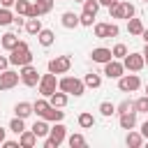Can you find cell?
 Wrapping results in <instances>:
<instances>
[{"label": "cell", "mask_w": 148, "mask_h": 148, "mask_svg": "<svg viewBox=\"0 0 148 148\" xmlns=\"http://www.w3.org/2000/svg\"><path fill=\"white\" fill-rule=\"evenodd\" d=\"M9 62L14 67H23V65H30L32 62V53H30V49H28V44L23 39H18V44L9 51Z\"/></svg>", "instance_id": "1"}, {"label": "cell", "mask_w": 148, "mask_h": 148, "mask_svg": "<svg viewBox=\"0 0 148 148\" xmlns=\"http://www.w3.org/2000/svg\"><path fill=\"white\" fill-rule=\"evenodd\" d=\"M58 90H62L67 95H74V97H81L86 92V83L81 79H76V76H62L58 81Z\"/></svg>", "instance_id": "2"}, {"label": "cell", "mask_w": 148, "mask_h": 148, "mask_svg": "<svg viewBox=\"0 0 148 148\" xmlns=\"http://www.w3.org/2000/svg\"><path fill=\"white\" fill-rule=\"evenodd\" d=\"M37 88H39V95H42V97H51V95L58 90V79H56V74H53V72L42 74V79H39Z\"/></svg>", "instance_id": "3"}, {"label": "cell", "mask_w": 148, "mask_h": 148, "mask_svg": "<svg viewBox=\"0 0 148 148\" xmlns=\"http://www.w3.org/2000/svg\"><path fill=\"white\" fill-rule=\"evenodd\" d=\"M18 72H21V81L28 86V88H35L37 83H39V72H37V67H32V62L30 65H23V67H18Z\"/></svg>", "instance_id": "4"}, {"label": "cell", "mask_w": 148, "mask_h": 148, "mask_svg": "<svg viewBox=\"0 0 148 148\" xmlns=\"http://www.w3.org/2000/svg\"><path fill=\"white\" fill-rule=\"evenodd\" d=\"M69 67H72L69 56H56L49 60V72H53V74H67Z\"/></svg>", "instance_id": "5"}, {"label": "cell", "mask_w": 148, "mask_h": 148, "mask_svg": "<svg viewBox=\"0 0 148 148\" xmlns=\"http://www.w3.org/2000/svg\"><path fill=\"white\" fill-rule=\"evenodd\" d=\"M118 88H120L123 92H134V90H139V88H141L139 74H123V76L118 79Z\"/></svg>", "instance_id": "6"}, {"label": "cell", "mask_w": 148, "mask_h": 148, "mask_svg": "<svg viewBox=\"0 0 148 148\" xmlns=\"http://www.w3.org/2000/svg\"><path fill=\"white\" fill-rule=\"evenodd\" d=\"M18 79H21V72L2 69L0 72V90H12L14 86H18Z\"/></svg>", "instance_id": "7"}, {"label": "cell", "mask_w": 148, "mask_h": 148, "mask_svg": "<svg viewBox=\"0 0 148 148\" xmlns=\"http://www.w3.org/2000/svg\"><path fill=\"white\" fill-rule=\"evenodd\" d=\"M123 65H125V69H130V72H141V69L146 67L143 53H127V56L123 58Z\"/></svg>", "instance_id": "8"}, {"label": "cell", "mask_w": 148, "mask_h": 148, "mask_svg": "<svg viewBox=\"0 0 148 148\" xmlns=\"http://www.w3.org/2000/svg\"><path fill=\"white\" fill-rule=\"evenodd\" d=\"M104 74L109 79H120L125 74V65L118 60V58H111L109 62H104Z\"/></svg>", "instance_id": "9"}, {"label": "cell", "mask_w": 148, "mask_h": 148, "mask_svg": "<svg viewBox=\"0 0 148 148\" xmlns=\"http://www.w3.org/2000/svg\"><path fill=\"white\" fill-rule=\"evenodd\" d=\"M65 136H67V127H65V125L58 120V123L51 127V132H49V139H51L56 146H60V143L65 141Z\"/></svg>", "instance_id": "10"}, {"label": "cell", "mask_w": 148, "mask_h": 148, "mask_svg": "<svg viewBox=\"0 0 148 148\" xmlns=\"http://www.w3.org/2000/svg\"><path fill=\"white\" fill-rule=\"evenodd\" d=\"M90 58H92V62H99V65H104V62H109V60L113 58V53H111V49L97 46V49H92V51H90Z\"/></svg>", "instance_id": "11"}, {"label": "cell", "mask_w": 148, "mask_h": 148, "mask_svg": "<svg viewBox=\"0 0 148 148\" xmlns=\"http://www.w3.org/2000/svg\"><path fill=\"white\" fill-rule=\"evenodd\" d=\"M60 23H62V28L72 30V28L81 25V18H79V14H74V12H65V14H62V18H60Z\"/></svg>", "instance_id": "12"}, {"label": "cell", "mask_w": 148, "mask_h": 148, "mask_svg": "<svg viewBox=\"0 0 148 148\" xmlns=\"http://www.w3.org/2000/svg\"><path fill=\"white\" fill-rule=\"evenodd\" d=\"M18 143H21L23 148H32V146L37 143V134H35L32 130H23V132L18 134Z\"/></svg>", "instance_id": "13"}, {"label": "cell", "mask_w": 148, "mask_h": 148, "mask_svg": "<svg viewBox=\"0 0 148 148\" xmlns=\"http://www.w3.org/2000/svg\"><path fill=\"white\" fill-rule=\"evenodd\" d=\"M46 123H58V120H62L65 118V111H60L58 106H49L46 111H44V116H42Z\"/></svg>", "instance_id": "14"}, {"label": "cell", "mask_w": 148, "mask_h": 148, "mask_svg": "<svg viewBox=\"0 0 148 148\" xmlns=\"http://www.w3.org/2000/svg\"><path fill=\"white\" fill-rule=\"evenodd\" d=\"M143 141H146V139H143V134H141V132H132V130H130V132H127V136H125V143H127L130 148H141V146H143Z\"/></svg>", "instance_id": "15"}, {"label": "cell", "mask_w": 148, "mask_h": 148, "mask_svg": "<svg viewBox=\"0 0 148 148\" xmlns=\"http://www.w3.org/2000/svg\"><path fill=\"white\" fill-rule=\"evenodd\" d=\"M136 125V111H130V113H120V127L123 130H134Z\"/></svg>", "instance_id": "16"}, {"label": "cell", "mask_w": 148, "mask_h": 148, "mask_svg": "<svg viewBox=\"0 0 148 148\" xmlns=\"http://www.w3.org/2000/svg\"><path fill=\"white\" fill-rule=\"evenodd\" d=\"M37 42H39L42 46H51V44L56 42V35H53V30H49V28H42V30H39V35H37Z\"/></svg>", "instance_id": "17"}, {"label": "cell", "mask_w": 148, "mask_h": 148, "mask_svg": "<svg viewBox=\"0 0 148 148\" xmlns=\"http://www.w3.org/2000/svg\"><path fill=\"white\" fill-rule=\"evenodd\" d=\"M16 44H18V37H16L14 32H5V35H2V39H0V46H2L5 51H12Z\"/></svg>", "instance_id": "18"}, {"label": "cell", "mask_w": 148, "mask_h": 148, "mask_svg": "<svg viewBox=\"0 0 148 148\" xmlns=\"http://www.w3.org/2000/svg\"><path fill=\"white\" fill-rule=\"evenodd\" d=\"M14 113H16L18 118H28L30 113H35V109H32L30 102H18V104L14 106Z\"/></svg>", "instance_id": "19"}, {"label": "cell", "mask_w": 148, "mask_h": 148, "mask_svg": "<svg viewBox=\"0 0 148 148\" xmlns=\"http://www.w3.org/2000/svg\"><path fill=\"white\" fill-rule=\"evenodd\" d=\"M25 30H28V35H39V30H42V18L39 16H35V18H28L25 21Z\"/></svg>", "instance_id": "20"}, {"label": "cell", "mask_w": 148, "mask_h": 148, "mask_svg": "<svg viewBox=\"0 0 148 148\" xmlns=\"http://www.w3.org/2000/svg\"><path fill=\"white\" fill-rule=\"evenodd\" d=\"M49 102H51V106H58V109H62V106L67 104V92H62V90H56V92L49 97Z\"/></svg>", "instance_id": "21"}, {"label": "cell", "mask_w": 148, "mask_h": 148, "mask_svg": "<svg viewBox=\"0 0 148 148\" xmlns=\"http://www.w3.org/2000/svg\"><path fill=\"white\" fill-rule=\"evenodd\" d=\"M30 130L37 134V139H42V136H49V132H51V127L46 125V120H44V118H42V120H37V123H35Z\"/></svg>", "instance_id": "22"}, {"label": "cell", "mask_w": 148, "mask_h": 148, "mask_svg": "<svg viewBox=\"0 0 148 148\" xmlns=\"http://www.w3.org/2000/svg\"><path fill=\"white\" fill-rule=\"evenodd\" d=\"M127 32L130 35H141L143 32V23H141V18H127Z\"/></svg>", "instance_id": "23"}, {"label": "cell", "mask_w": 148, "mask_h": 148, "mask_svg": "<svg viewBox=\"0 0 148 148\" xmlns=\"http://www.w3.org/2000/svg\"><path fill=\"white\" fill-rule=\"evenodd\" d=\"M14 9H16V14H21V16H30L32 2H28V0H16V2H14Z\"/></svg>", "instance_id": "24"}, {"label": "cell", "mask_w": 148, "mask_h": 148, "mask_svg": "<svg viewBox=\"0 0 148 148\" xmlns=\"http://www.w3.org/2000/svg\"><path fill=\"white\" fill-rule=\"evenodd\" d=\"M35 9H37L39 16L42 14H49L53 9V0H35Z\"/></svg>", "instance_id": "25"}, {"label": "cell", "mask_w": 148, "mask_h": 148, "mask_svg": "<svg viewBox=\"0 0 148 148\" xmlns=\"http://www.w3.org/2000/svg\"><path fill=\"white\" fill-rule=\"evenodd\" d=\"M83 83H86L88 88H99V86H102V76H99V74H95V72H90V74H86Z\"/></svg>", "instance_id": "26"}, {"label": "cell", "mask_w": 148, "mask_h": 148, "mask_svg": "<svg viewBox=\"0 0 148 148\" xmlns=\"http://www.w3.org/2000/svg\"><path fill=\"white\" fill-rule=\"evenodd\" d=\"M92 125H95V118H92V113L83 111V113L79 116V127H83V130H90Z\"/></svg>", "instance_id": "27"}, {"label": "cell", "mask_w": 148, "mask_h": 148, "mask_svg": "<svg viewBox=\"0 0 148 148\" xmlns=\"http://www.w3.org/2000/svg\"><path fill=\"white\" fill-rule=\"evenodd\" d=\"M25 118H18V116H14L12 118V123H9V130L14 132V134H21L23 130H25V123H23Z\"/></svg>", "instance_id": "28"}, {"label": "cell", "mask_w": 148, "mask_h": 148, "mask_svg": "<svg viewBox=\"0 0 148 148\" xmlns=\"http://www.w3.org/2000/svg\"><path fill=\"white\" fill-rule=\"evenodd\" d=\"M95 37L97 39H109V23H95Z\"/></svg>", "instance_id": "29"}, {"label": "cell", "mask_w": 148, "mask_h": 148, "mask_svg": "<svg viewBox=\"0 0 148 148\" xmlns=\"http://www.w3.org/2000/svg\"><path fill=\"white\" fill-rule=\"evenodd\" d=\"M49 106H51V102H49V99H44V97H42V99H37V102L32 104V109H35V113H37L39 118L44 116V111H46Z\"/></svg>", "instance_id": "30"}, {"label": "cell", "mask_w": 148, "mask_h": 148, "mask_svg": "<svg viewBox=\"0 0 148 148\" xmlns=\"http://www.w3.org/2000/svg\"><path fill=\"white\" fill-rule=\"evenodd\" d=\"M14 23V14L9 12V7H0V25H9Z\"/></svg>", "instance_id": "31"}, {"label": "cell", "mask_w": 148, "mask_h": 148, "mask_svg": "<svg viewBox=\"0 0 148 148\" xmlns=\"http://www.w3.org/2000/svg\"><path fill=\"white\" fill-rule=\"evenodd\" d=\"M130 111H136V106H134L132 99H125V102H120L116 106V113H130Z\"/></svg>", "instance_id": "32"}, {"label": "cell", "mask_w": 148, "mask_h": 148, "mask_svg": "<svg viewBox=\"0 0 148 148\" xmlns=\"http://www.w3.org/2000/svg\"><path fill=\"white\" fill-rule=\"evenodd\" d=\"M99 113H102L104 118L113 116V113H116V104H113V102H102V104H99Z\"/></svg>", "instance_id": "33"}, {"label": "cell", "mask_w": 148, "mask_h": 148, "mask_svg": "<svg viewBox=\"0 0 148 148\" xmlns=\"http://www.w3.org/2000/svg\"><path fill=\"white\" fill-rule=\"evenodd\" d=\"M99 0H83V12H90V14H97L99 12Z\"/></svg>", "instance_id": "34"}, {"label": "cell", "mask_w": 148, "mask_h": 148, "mask_svg": "<svg viewBox=\"0 0 148 148\" xmlns=\"http://www.w3.org/2000/svg\"><path fill=\"white\" fill-rule=\"evenodd\" d=\"M67 143H69L72 148H81V146H86V139H83V134H72V136L67 139Z\"/></svg>", "instance_id": "35"}, {"label": "cell", "mask_w": 148, "mask_h": 148, "mask_svg": "<svg viewBox=\"0 0 148 148\" xmlns=\"http://www.w3.org/2000/svg\"><path fill=\"white\" fill-rule=\"evenodd\" d=\"M134 106H136V113H148V95L139 97V99L134 102Z\"/></svg>", "instance_id": "36"}, {"label": "cell", "mask_w": 148, "mask_h": 148, "mask_svg": "<svg viewBox=\"0 0 148 148\" xmlns=\"http://www.w3.org/2000/svg\"><path fill=\"white\" fill-rule=\"evenodd\" d=\"M109 14H111V18H123V5H120V0L109 7Z\"/></svg>", "instance_id": "37"}, {"label": "cell", "mask_w": 148, "mask_h": 148, "mask_svg": "<svg viewBox=\"0 0 148 148\" xmlns=\"http://www.w3.org/2000/svg\"><path fill=\"white\" fill-rule=\"evenodd\" d=\"M111 53H113V58H118V60H123V58L127 56V46H125V44H116V46L111 49Z\"/></svg>", "instance_id": "38"}, {"label": "cell", "mask_w": 148, "mask_h": 148, "mask_svg": "<svg viewBox=\"0 0 148 148\" xmlns=\"http://www.w3.org/2000/svg\"><path fill=\"white\" fill-rule=\"evenodd\" d=\"M120 5H123V18H132L134 12H136L134 5H132V2H120Z\"/></svg>", "instance_id": "39"}, {"label": "cell", "mask_w": 148, "mask_h": 148, "mask_svg": "<svg viewBox=\"0 0 148 148\" xmlns=\"http://www.w3.org/2000/svg\"><path fill=\"white\" fill-rule=\"evenodd\" d=\"M79 18H81V25H86V28H90L95 23V14H90V12H83Z\"/></svg>", "instance_id": "40"}, {"label": "cell", "mask_w": 148, "mask_h": 148, "mask_svg": "<svg viewBox=\"0 0 148 148\" xmlns=\"http://www.w3.org/2000/svg\"><path fill=\"white\" fill-rule=\"evenodd\" d=\"M14 25H16V28H25V21H23L21 14H14Z\"/></svg>", "instance_id": "41"}, {"label": "cell", "mask_w": 148, "mask_h": 148, "mask_svg": "<svg viewBox=\"0 0 148 148\" xmlns=\"http://www.w3.org/2000/svg\"><path fill=\"white\" fill-rule=\"evenodd\" d=\"M9 65H12V62H9V58H5V56H0V72H2V69H7Z\"/></svg>", "instance_id": "42"}, {"label": "cell", "mask_w": 148, "mask_h": 148, "mask_svg": "<svg viewBox=\"0 0 148 148\" xmlns=\"http://www.w3.org/2000/svg\"><path fill=\"white\" fill-rule=\"evenodd\" d=\"M0 146H5V148H18L21 143H18V141H2Z\"/></svg>", "instance_id": "43"}, {"label": "cell", "mask_w": 148, "mask_h": 148, "mask_svg": "<svg viewBox=\"0 0 148 148\" xmlns=\"http://www.w3.org/2000/svg\"><path fill=\"white\" fill-rule=\"evenodd\" d=\"M16 0H0V7H14Z\"/></svg>", "instance_id": "44"}, {"label": "cell", "mask_w": 148, "mask_h": 148, "mask_svg": "<svg viewBox=\"0 0 148 148\" xmlns=\"http://www.w3.org/2000/svg\"><path fill=\"white\" fill-rule=\"evenodd\" d=\"M141 134H143V139H148V120L141 125Z\"/></svg>", "instance_id": "45"}, {"label": "cell", "mask_w": 148, "mask_h": 148, "mask_svg": "<svg viewBox=\"0 0 148 148\" xmlns=\"http://www.w3.org/2000/svg\"><path fill=\"white\" fill-rule=\"evenodd\" d=\"M113 2H118V0H99V5H102V7H111Z\"/></svg>", "instance_id": "46"}, {"label": "cell", "mask_w": 148, "mask_h": 148, "mask_svg": "<svg viewBox=\"0 0 148 148\" xmlns=\"http://www.w3.org/2000/svg\"><path fill=\"white\" fill-rule=\"evenodd\" d=\"M141 37H143V42L148 44V28H143V32H141Z\"/></svg>", "instance_id": "47"}, {"label": "cell", "mask_w": 148, "mask_h": 148, "mask_svg": "<svg viewBox=\"0 0 148 148\" xmlns=\"http://www.w3.org/2000/svg\"><path fill=\"white\" fill-rule=\"evenodd\" d=\"M5 132H7V130H2V127H0V143L5 141Z\"/></svg>", "instance_id": "48"}, {"label": "cell", "mask_w": 148, "mask_h": 148, "mask_svg": "<svg viewBox=\"0 0 148 148\" xmlns=\"http://www.w3.org/2000/svg\"><path fill=\"white\" fill-rule=\"evenodd\" d=\"M74 2H83V0H74Z\"/></svg>", "instance_id": "49"}, {"label": "cell", "mask_w": 148, "mask_h": 148, "mask_svg": "<svg viewBox=\"0 0 148 148\" xmlns=\"http://www.w3.org/2000/svg\"><path fill=\"white\" fill-rule=\"evenodd\" d=\"M146 95H148V86H146Z\"/></svg>", "instance_id": "50"}, {"label": "cell", "mask_w": 148, "mask_h": 148, "mask_svg": "<svg viewBox=\"0 0 148 148\" xmlns=\"http://www.w3.org/2000/svg\"><path fill=\"white\" fill-rule=\"evenodd\" d=\"M143 2H148V0H143Z\"/></svg>", "instance_id": "51"}, {"label": "cell", "mask_w": 148, "mask_h": 148, "mask_svg": "<svg viewBox=\"0 0 148 148\" xmlns=\"http://www.w3.org/2000/svg\"><path fill=\"white\" fill-rule=\"evenodd\" d=\"M146 141H148V139H146Z\"/></svg>", "instance_id": "52"}]
</instances>
